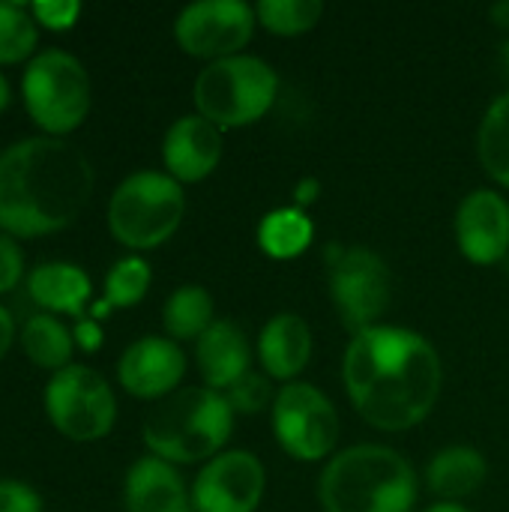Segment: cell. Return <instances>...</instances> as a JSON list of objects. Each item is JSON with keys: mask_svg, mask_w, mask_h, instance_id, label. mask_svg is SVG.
<instances>
[{"mask_svg": "<svg viewBox=\"0 0 509 512\" xmlns=\"http://www.w3.org/2000/svg\"><path fill=\"white\" fill-rule=\"evenodd\" d=\"M195 366L204 387L228 393L243 375L252 372V348L246 342V333L234 321L219 318L195 342Z\"/></svg>", "mask_w": 509, "mask_h": 512, "instance_id": "cell-18", "label": "cell"}, {"mask_svg": "<svg viewBox=\"0 0 509 512\" xmlns=\"http://www.w3.org/2000/svg\"><path fill=\"white\" fill-rule=\"evenodd\" d=\"M18 345L36 369H45L51 375L72 366V354H75L72 327H66L63 318L51 312L30 315L24 327L18 330Z\"/></svg>", "mask_w": 509, "mask_h": 512, "instance_id": "cell-21", "label": "cell"}, {"mask_svg": "<svg viewBox=\"0 0 509 512\" xmlns=\"http://www.w3.org/2000/svg\"><path fill=\"white\" fill-rule=\"evenodd\" d=\"M318 198H321V180L318 177L297 180V186H294V207L297 210H309Z\"/></svg>", "mask_w": 509, "mask_h": 512, "instance_id": "cell-33", "label": "cell"}, {"mask_svg": "<svg viewBox=\"0 0 509 512\" xmlns=\"http://www.w3.org/2000/svg\"><path fill=\"white\" fill-rule=\"evenodd\" d=\"M486 474H489V465L477 447L453 444L432 456L426 468V486L444 504H459L483 489Z\"/></svg>", "mask_w": 509, "mask_h": 512, "instance_id": "cell-20", "label": "cell"}, {"mask_svg": "<svg viewBox=\"0 0 509 512\" xmlns=\"http://www.w3.org/2000/svg\"><path fill=\"white\" fill-rule=\"evenodd\" d=\"M501 63H504V69L509 72V39L501 45Z\"/></svg>", "mask_w": 509, "mask_h": 512, "instance_id": "cell-38", "label": "cell"}, {"mask_svg": "<svg viewBox=\"0 0 509 512\" xmlns=\"http://www.w3.org/2000/svg\"><path fill=\"white\" fill-rule=\"evenodd\" d=\"M93 162L66 138L27 135L0 150V231L15 240L69 228L90 204Z\"/></svg>", "mask_w": 509, "mask_h": 512, "instance_id": "cell-2", "label": "cell"}, {"mask_svg": "<svg viewBox=\"0 0 509 512\" xmlns=\"http://www.w3.org/2000/svg\"><path fill=\"white\" fill-rule=\"evenodd\" d=\"M492 21H495L498 27H507L509 30V0H501V3L492 6Z\"/></svg>", "mask_w": 509, "mask_h": 512, "instance_id": "cell-35", "label": "cell"}, {"mask_svg": "<svg viewBox=\"0 0 509 512\" xmlns=\"http://www.w3.org/2000/svg\"><path fill=\"white\" fill-rule=\"evenodd\" d=\"M327 285L339 318L354 333L381 324V315L393 297V276L387 261L366 246H330Z\"/></svg>", "mask_w": 509, "mask_h": 512, "instance_id": "cell-9", "label": "cell"}, {"mask_svg": "<svg viewBox=\"0 0 509 512\" xmlns=\"http://www.w3.org/2000/svg\"><path fill=\"white\" fill-rule=\"evenodd\" d=\"M225 399L231 402L234 414L252 417V414H261L264 408H273L276 393H273V384L264 372H249L225 393Z\"/></svg>", "mask_w": 509, "mask_h": 512, "instance_id": "cell-28", "label": "cell"}, {"mask_svg": "<svg viewBox=\"0 0 509 512\" xmlns=\"http://www.w3.org/2000/svg\"><path fill=\"white\" fill-rule=\"evenodd\" d=\"M72 336H75V348H81L84 354H96V351L102 348V327H99V321H93L90 315L75 321Z\"/></svg>", "mask_w": 509, "mask_h": 512, "instance_id": "cell-32", "label": "cell"}, {"mask_svg": "<svg viewBox=\"0 0 509 512\" xmlns=\"http://www.w3.org/2000/svg\"><path fill=\"white\" fill-rule=\"evenodd\" d=\"M153 282V270L141 255H123L111 264V270L105 273V300L111 303V309H132L138 306Z\"/></svg>", "mask_w": 509, "mask_h": 512, "instance_id": "cell-27", "label": "cell"}, {"mask_svg": "<svg viewBox=\"0 0 509 512\" xmlns=\"http://www.w3.org/2000/svg\"><path fill=\"white\" fill-rule=\"evenodd\" d=\"M312 351H315L312 330L306 318L294 312H279L261 327L258 363L270 381H282V384L297 381V375L309 366Z\"/></svg>", "mask_w": 509, "mask_h": 512, "instance_id": "cell-17", "label": "cell"}, {"mask_svg": "<svg viewBox=\"0 0 509 512\" xmlns=\"http://www.w3.org/2000/svg\"><path fill=\"white\" fill-rule=\"evenodd\" d=\"M186 216V192L165 171H135L123 177L108 198V231L111 237L138 252L159 249L168 243Z\"/></svg>", "mask_w": 509, "mask_h": 512, "instance_id": "cell-5", "label": "cell"}, {"mask_svg": "<svg viewBox=\"0 0 509 512\" xmlns=\"http://www.w3.org/2000/svg\"><path fill=\"white\" fill-rule=\"evenodd\" d=\"M27 294L30 300L51 315H69V318H84V309L93 297V282L84 267L75 261H42L36 264L27 279Z\"/></svg>", "mask_w": 509, "mask_h": 512, "instance_id": "cell-19", "label": "cell"}, {"mask_svg": "<svg viewBox=\"0 0 509 512\" xmlns=\"http://www.w3.org/2000/svg\"><path fill=\"white\" fill-rule=\"evenodd\" d=\"M9 102H12V87H9V78L0 72V114L9 108Z\"/></svg>", "mask_w": 509, "mask_h": 512, "instance_id": "cell-36", "label": "cell"}, {"mask_svg": "<svg viewBox=\"0 0 509 512\" xmlns=\"http://www.w3.org/2000/svg\"><path fill=\"white\" fill-rule=\"evenodd\" d=\"M30 12L36 24L45 30H69L81 15V3L78 0H33Z\"/></svg>", "mask_w": 509, "mask_h": 512, "instance_id": "cell-30", "label": "cell"}, {"mask_svg": "<svg viewBox=\"0 0 509 512\" xmlns=\"http://www.w3.org/2000/svg\"><path fill=\"white\" fill-rule=\"evenodd\" d=\"M342 381L354 411L381 432H408L438 405L444 366L435 345L411 327L375 324L351 336Z\"/></svg>", "mask_w": 509, "mask_h": 512, "instance_id": "cell-1", "label": "cell"}, {"mask_svg": "<svg viewBox=\"0 0 509 512\" xmlns=\"http://www.w3.org/2000/svg\"><path fill=\"white\" fill-rule=\"evenodd\" d=\"M264 492V462L249 450H225L201 465L192 483V507L195 512H255Z\"/></svg>", "mask_w": 509, "mask_h": 512, "instance_id": "cell-12", "label": "cell"}, {"mask_svg": "<svg viewBox=\"0 0 509 512\" xmlns=\"http://www.w3.org/2000/svg\"><path fill=\"white\" fill-rule=\"evenodd\" d=\"M279 96L276 69L255 54H234L207 63L192 87L195 111L219 129L258 123Z\"/></svg>", "mask_w": 509, "mask_h": 512, "instance_id": "cell-7", "label": "cell"}, {"mask_svg": "<svg viewBox=\"0 0 509 512\" xmlns=\"http://www.w3.org/2000/svg\"><path fill=\"white\" fill-rule=\"evenodd\" d=\"M321 15V0H261L255 6L258 24L273 36H303L318 27Z\"/></svg>", "mask_w": 509, "mask_h": 512, "instance_id": "cell-26", "label": "cell"}, {"mask_svg": "<svg viewBox=\"0 0 509 512\" xmlns=\"http://www.w3.org/2000/svg\"><path fill=\"white\" fill-rule=\"evenodd\" d=\"M456 243L471 264L492 267L509 255V201L495 189H474L456 210Z\"/></svg>", "mask_w": 509, "mask_h": 512, "instance_id": "cell-14", "label": "cell"}, {"mask_svg": "<svg viewBox=\"0 0 509 512\" xmlns=\"http://www.w3.org/2000/svg\"><path fill=\"white\" fill-rule=\"evenodd\" d=\"M477 156L486 174L509 189V90L501 93L483 114L477 129Z\"/></svg>", "mask_w": 509, "mask_h": 512, "instance_id": "cell-24", "label": "cell"}, {"mask_svg": "<svg viewBox=\"0 0 509 512\" xmlns=\"http://www.w3.org/2000/svg\"><path fill=\"white\" fill-rule=\"evenodd\" d=\"M216 324V303L204 285H180L162 306V330L168 339L198 342Z\"/></svg>", "mask_w": 509, "mask_h": 512, "instance_id": "cell-22", "label": "cell"}, {"mask_svg": "<svg viewBox=\"0 0 509 512\" xmlns=\"http://www.w3.org/2000/svg\"><path fill=\"white\" fill-rule=\"evenodd\" d=\"M234 408L210 387H180L144 417L141 438L150 456L171 465H207L234 432Z\"/></svg>", "mask_w": 509, "mask_h": 512, "instance_id": "cell-4", "label": "cell"}, {"mask_svg": "<svg viewBox=\"0 0 509 512\" xmlns=\"http://www.w3.org/2000/svg\"><path fill=\"white\" fill-rule=\"evenodd\" d=\"M42 405L54 432L75 444L102 441L117 423V396L111 384L84 363L54 372L42 390Z\"/></svg>", "mask_w": 509, "mask_h": 512, "instance_id": "cell-8", "label": "cell"}, {"mask_svg": "<svg viewBox=\"0 0 509 512\" xmlns=\"http://www.w3.org/2000/svg\"><path fill=\"white\" fill-rule=\"evenodd\" d=\"M39 24L30 3L0 0V66L24 63L39 48Z\"/></svg>", "mask_w": 509, "mask_h": 512, "instance_id": "cell-25", "label": "cell"}, {"mask_svg": "<svg viewBox=\"0 0 509 512\" xmlns=\"http://www.w3.org/2000/svg\"><path fill=\"white\" fill-rule=\"evenodd\" d=\"M222 162V129L207 117L183 114L162 138V165L180 186L207 180Z\"/></svg>", "mask_w": 509, "mask_h": 512, "instance_id": "cell-15", "label": "cell"}, {"mask_svg": "<svg viewBox=\"0 0 509 512\" xmlns=\"http://www.w3.org/2000/svg\"><path fill=\"white\" fill-rule=\"evenodd\" d=\"M423 512H471V510H468V507H462V504H444V501H441V504H432L429 510H423Z\"/></svg>", "mask_w": 509, "mask_h": 512, "instance_id": "cell-37", "label": "cell"}, {"mask_svg": "<svg viewBox=\"0 0 509 512\" xmlns=\"http://www.w3.org/2000/svg\"><path fill=\"white\" fill-rule=\"evenodd\" d=\"M27 279V261L24 249L15 237L0 231V297L15 291Z\"/></svg>", "mask_w": 509, "mask_h": 512, "instance_id": "cell-29", "label": "cell"}, {"mask_svg": "<svg viewBox=\"0 0 509 512\" xmlns=\"http://www.w3.org/2000/svg\"><path fill=\"white\" fill-rule=\"evenodd\" d=\"M255 237H258V246L264 255H270L276 261H291V258H300L312 246L315 222L309 219L306 210H297L294 204H288V207L270 210L258 222Z\"/></svg>", "mask_w": 509, "mask_h": 512, "instance_id": "cell-23", "label": "cell"}, {"mask_svg": "<svg viewBox=\"0 0 509 512\" xmlns=\"http://www.w3.org/2000/svg\"><path fill=\"white\" fill-rule=\"evenodd\" d=\"M42 495L24 483V480H12V477H3L0 480V512H42Z\"/></svg>", "mask_w": 509, "mask_h": 512, "instance_id": "cell-31", "label": "cell"}, {"mask_svg": "<svg viewBox=\"0 0 509 512\" xmlns=\"http://www.w3.org/2000/svg\"><path fill=\"white\" fill-rule=\"evenodd\" d=\"M15 345V318L12 312L0 303V363L6 360L9 348Z\"/></svg>", "mask_w": 509, "mask_h": 512, "instance_id": "cell-34", "label": "cell"}, {"mask_svg": "<svg viewBox=\"0 0 509 512\" xmlns=\"http://www.w3.org/2000/svg\"><path fill=\"white\" fill-rule=\"evenodd\" d=\"M21 102L42 135L66 138L90 114V72L66 48H39L21 72Z\"/></svg>", "mask_w": 509, "mask_h": 512, "instance_id": "cell-6", "label": "cell"}, {"mask_svg": "<svg viewBox=\"0 0 509 512\" xmlns=\"http://www.w3.org/2000/svg\"><path fill=\"white\" fill-rule=\"evenodd\" d=\"M270 423L276 444L297 462H321L333 456L342 432L330 396L306 381H291L276 390Z\"/></svg>", "mask_w": 509, "mask_h": 512, "instance_id": "cell-10", "label": "cell"}, {"mask_svg": "<svg viewBox=\"0 0 509 512\" xmlns=\"http://www.w3.org/2000/svg\"><path fill=\"white\" fill-rule=\"evenodd\" d=\"M126 512H195L192 489L177 465L159 456H141L129 465L123 480Z\"/></svg>", "mask_w": 509, "mask_h": 512, "instance_id": "cell-16", "label": "cell"}, {"mask_svg": "<svg viewBox=\"0 0 509 512\" xmlns=\"http://www.w3.org/2000/svg\"><path fill=\"white\" fill-rule=\"evenodd\" d=\"M186 378V354L168 336H141L117 360V384L144 402H162L180 390Z\"/></svg>", "mask_w": 509, "mask_h": 512, "instance_id": "cell-13", "label": "cell"}, {"mask_svg": "<svg viewBox=\"0 0 509 512\" xmlns=\"http://www.w3.org/2000/svg\"><path fill=\"white\" fill-rule=\"evenodd\" d=\"M417 495L414 465L384 444H354L330 456L318 477L324 512H414Z\"/></svg>", "mask_w": 509, "mask_h": 512, "instance_id": "cell-3", "label": "cell"}, {"mask_svg": "<svg viewBox=\"0 0 509 512\" xmlns=\"http://www.w3.org/2000/svg\"><path fill=\"white\" fill-rule=\"evenodd\" d=\"M255 27V6L243 0H198L174 18V39L189 57L213 63L243 54Z\"/></svg>", "mask_w": 509, "mask_h": 512, "instance_id": "cell-11", "label": "cell"}]
</instances>
